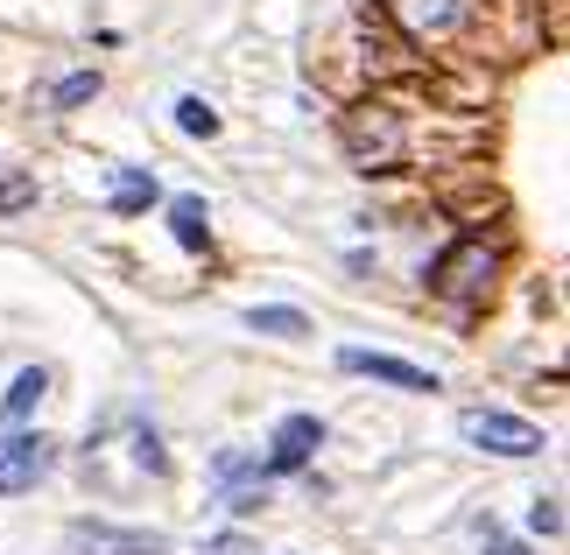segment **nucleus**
Instances as JSON below:
<instances>
[{"label": "nucleus", "mask_w": 570, "mask_h": 555, "mask_svg": "<svg viewBox=\"0 0 570 555\" xmlns=\"http://www.w3.org/2000/svg\"><path fill=\"white\" fill-rule=\"evenodd\" d=\"M465 443H479V450H493V457H535L542 429L521 422V415H500V408H472L465 415Z\"/></svg>", "instance_id": "f257e3e1"}, {"label": "nucleus", "mask_w": 570, "mask_h": 555, "mask_svg": "<svg viewBox=\"0 0 570 555\" xmlns=\"http://www.w3.org/2000/svg\"><path fill=\"white\" fill-rule=\"evenodd\" d=\"M57 450L42 436H0V493H29V485L50 478Z\"/></svg>", "instance_id": "f03ea898"}, {"label": "nucleus", "mask_w": 570, "mask_h": 555, "mask_svg": "<svg viewBox=\"0 0 570 555\" xmlns=\"http://www.w3.org/2000/svg\"><path fill=\"white\" fill-rule=\"evenodd\" d=\"M338 366H345V373H374V380L409 387V394H436V373L402 366V359H387V351H360V345H345V351H338Z\"/></svg>", "instance_id": "7ed1b4c3"}, {"label": "nucleus", "mask_w": 570, "mask_h": 555, "mask_svg": "<svg viewBox=\"0 0 570 555\" xmlns=\"http://www.w3.org/2000/svg\"><path fill=\"white\" fill-rule=\"evenodd\" d=\"M317 443H324V422H317V415H282V429H275V464H268V472H303Z\"/></svg>", "instance_id": "20e7f679"}, {"label": "nucleus", "mask_w": 570, "mask_h": 555, "mask_svg": "<svg viewBox=\"0 0 570 555\" xmlns=\"http://www.w3.org/2000/svg\"><path fill=\"white\" fill-rule=\"evenodd\" d=\"M78 542L92 555H169L163 535H114V527H78Z\"/></svg>", "instance_id": "39448f33"}, {"label": "nucleus", "mask_w": 570, "mask_h": 555, "mask_svg": "<svg viewBox=\"0 0 570 555\" xmlns=\"http://www.w3.org/2000/svg\"><path fill=\"white\" fill-rule=\"evenodd\" d=\"M42 394H50V373H42V366L14 373V387H8V402H0V415H8V422H29V415L42 408Z\"/></svg>", "instance_id": "423d86ee"}, {"label": "nucleus", "mask_w": 570, "mask_h": 555, "mask_svg": "<svg viewBox=\"0 0 570 555\" xmlns=\"http://www.w3.org/2000/svg\"><path fill=\"white\" fill-rule=\"evenodd\" d=\"M148 205H156V176H148V169H114V211L135 218Z\"/></svg>", "instance_id": "0eeeda50"}, {"label": "nucleus", "mask_w": 570, "mask_h": 555, "mask_svg": "<svg viewBox=\"0 0 570 555\" xmlns=\"http://www.w3.org/2000/svg\"><path fill=\"white\" fill-rule=\"evenodd\" d=\"M169 226H177V247L184 254H205L212 247V226H205V205H197V197H177V205H169Z\"/></svg>", "instance_id": "6e6552de"}, {"label": "nucleus", "mask_w": 570, "mask_h": 555, "mask_svg": "<svg viewBox=\"0 0 570 555\" xmlns=\"http://www.w3.org/2000/svg\"><path fill=\"white\" fill-rule=\"evenodd\" d=\"M247 330H268V338H303L311 317H303V309H247Z\"/></svg>", "instance_id": "1a4fd4ad"}, {"label": "nucleus", "mask_w": 570, "mask_h": 555, "mask_svg": "<svg viewBox=\"0 0 570 555\" xmlns=\"http://www.w3.org/2000/svg\"><path fill=\"white\" fill-rule=\"evenodd\" d=\"M177 127H184V135H218V113H212L205 99H184L177 106Z\"/></svg>", "instance_id": "9d476101"}, {"label": "nucleus", "mask_w": 570, "mask_h": 555, "mask_svg": "<svg viewBox=\"0 0 570 555\" xmlns=\"http://www.w3.org/2000/svg\"><path fill=\"white\" fill-rule=\"evenodd\" d=\"M92 92H99V71H78V78H63V85H57V106H85Z\"/></svg>", "instance_id": "9b49d317"}, {"label": "nucleus", "mask_w": 570, "mask_h": 555, "mask_svg": "<svg viewBox=\"0 0 570 555\" xmlns=\"http://www.w3.org/2000/svg\"><path fill=\"white\" fill-rule=\"evenodd\" d=\"M529 527H535V535H557V527H563V514H557V499H535V514H529Z\"/></svg>", "instance_id": "f8f14e48"}, {"label": "nucleus", "mask_w": 570, "mask_h": 555, "mask_svg": "<svg viewBox=\"0 0 570 555\" xmlns=\"http://www.w3.org/2000/svg\"><path fill=\"white\" fill-rule=\"evenodd\" d=\"M205 555H254V542H247V535H218Z\"/></svg>", "instance_id": "ddd939ff"}, {"label": "nucleus", "mask_w": 570, "mask_h": 555, "mask_svg": "<svg viewBox=\"0 0 570 555\" xmlns=\"http://www.w3.org/2000/svg\"><path fill=\"white\" fill-rule=\"evenodd\" d=\"M493 555H521V548H514V542H500V548H493Z\"/></svg>", "instance_id": "4468645a"}]
</instances>
